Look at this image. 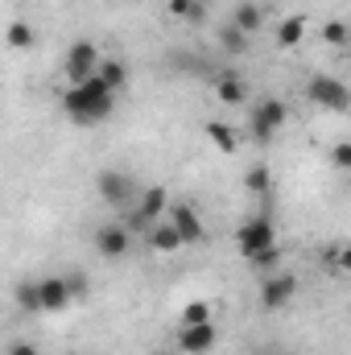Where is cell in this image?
<instances>
[{
    "mask_svg": "<svg viewBox=\"0 0 351 355\" xmlns=\"http://www.w3.org/2000/svg\"><path fill=\"white\" fill-rule=\"evenodd\" d=\"M306 99L327 107V112H348L351 107V91L343 87V79H331V75H314L306 83Z\"/></svg>",
    "mask_w": 351,
    "mask_h": 355,
    "instance_id": "7a4b0ae2",
    "label": "cell"
},
{
    "mask_svg": "<svg viewBox=\"0 0 351 355\" xmlns=\"http://www.w3.org/2000/svg\"><path fill=\"white\" fill-rule=\"evenodd\" d=\"M8 355H37V347H33V343H12Z\"/></svg>",
    "mask_w": 351,
    "mask_h": 355,
    "instance_id": "f1b7e54d",
    "label": "cell"
},
{
    "mask_svg": "<svg viewBox=\"0 0 351 355\" xmlns=\"http://www.w3.org/2000/svg\"><path fill=\"white\" fill-rule=\"evenodd\" d=\"M215 95H219V103H244L248 87H244V79L236 71H219L215 75Z\"/></svg>",
    "mask_w": 351,
    "mask_h": 355,
    "instance_id": "5bb4252c",
    "label": "cell"
},
{
    "mask_svg": "<svg viewBox=\"0 0 351 355\" xmlns=\"http://www.w3.org/2000/svg\"><path fill=\"white\" fill-rule=\"evenodd\" d=\"M194 322H211V306L207 302H186L182 306V327H194Z\"/></svg>",
    "mask_w": 351,
    "mask_h": 355,
    "instance_id": "cb8c5ba5",
    "label": "cell"
},
{
    "mask_svg": "<svg viewBox=\"0 0 351 355\" xmlns=\"http://www.w3.org/2000/svg\"><path fill=\"white\" fill-rule=\"evenodd\" d=\"M170 12H174L178 21H190V25H198L207 17V8L198 0H170Z\"/></svg>",
    "mask_w": 351,
    "mask_h": 355,
    "instance_id": "7402d4cb",
    "label": "cell"
},
{
    "mask_svg": "<svg viewBox=\"0 0 351 355\" xmlns=\"http://www.w3.org/2000/svg\"><path fill=\"white\" fill-rule=\"evenodd\" d=\"M95 252H99L103 261H120V257L128 252V227H124V223H103V227L95 232Z\"/></svg>",
    "mask_w": 351,
    "mask_h": 355,
    "instance_id": "8fae6325",
    "label": "cell"
},
{
    "mask_svg": "<svg viewBox=\"0 0 351 355\" xmlns=\"http://www.w3.org/2000/svg\"><path fill=\"white\" fill-rule=\"evenodd\" d=\"M331 162H335L339 170H351V141H339V145L331 149Z\"/></svg>",
    "mask_w": 351,
    "mask_h": 355,
    "instance_id": "83f0119b",
    "label": "cell"
},
{
    "mask_svg": "<svg viewBox=\"0 0 351 355\" xmlns=\"http://www.w3.org/2000/svg\"><path fill=\"white\" fill-rule=\"evenodd\" d=\"M273 244H277V232H273V219H268V215H252V219H244L240 232H236V248H240V257H252V252L273 248Z\"/></svg>",
    "mask_w": 351,
    "mask_h": 355,
    "instance_id": "277c9868",
    "label": "cell"
},
{
    "mask_svg": "<svg viewBox=\"0 0 351 355\" xmlns=\"http://www.w3.org/2000/svg\"><path fill=\"white\" fill-rule=\"evenodd\" d=\"M67 355H75V352H67Z\"/></svg>",
    "mask_w": 351,
    "mask_h": 355,
    "instance_id": "f546056e",
    "label": "cell"
},
{
    "mask_svg": "<svg viewBox=\"0 0 351 355\" xmlns=\"http://www.w3.org/2000/svg\"><path fill=\"white\" fill-rule=\"evenodd\" d=\"M166 207H170V194H166V186H149V190L141 194V202H137L132 227H137V232H145L149 223H157V219L166 215Z\"/></svg>",
    "mask_w": 351,
    "mask_h": 355,
    "instance_id": "30bf717a",
    "label": "cell"
},
{
    "mask_svg": "<svg viewBox=\"0 0 351 355\" xmlns=\"http://www.w3.org/2000/svg\"><path fill=\"white\" fill-rule=\"evenodd\" d=\"M232 25H236L240 33H248V37H252V33L264 25V17H261V8H257L252 0H240V4H236V17H232Z\"/></svg>",
    "mask_w": 351,
    "mask_h": 355,
    "instance_id": "2e32d148",
    "label": "cell"
},
{
    "mask_svg": "<svg viewBox=\"0 0 351 355\" xmlns=\"http://www.w3.org/2000/svg\"><path fill=\"white\" fill-rule=\"evenodd\" d=\"M145 236H149L153 252H162V257H170V252H178V248H182V240H178V232H174V223H170V219L149 223V227H145Z\"/></svg>",
    "mask_w": 351,
    "mask_h": 355,
    "instance_id": "4fadbf2b",
    "label": "cell"
},
{
    "mask_svg": "<svg viewBox=\"0 0 351 355\" xmlns=\"http://www.w3.org/2000/svg\"><path fill=\"white\" fill-rule=\"evenodd\" d=\"M323 37H327L331 46H348V25H343V21H331V25L323 29Z\"/></svg>",
    "mask_w": 351,
    "mask_h": 355,
    "instance_id": "4316f807",
    "label": "cell"
},
{
    "mask_svg": "<svg viewBox=\"0 0 351 355\" xmlns=\"http://www.w3.org/2000/svg\"><path fill=\"white\" fill-rule=\"evenodd\" d=\"M268 186H273V178H268L264 166H252V170L244 174V190H248V194H268Z\"/></svg>",
    "mask_w": 351,
    "mask_h": 355,
    "instance_id": "603a6c76",
    "label": "cell"
},
{
    "mask_svg": "<svg viewBox=\"0 0 351 355\" xmlns=\"http://www.w3.org/2000/svg\"><path fill=\"white\" fill-rule=\"evenodd\" d=\"M285 103L281 99H261V103H252V116H248V128H252V137L257 141H273L281 128H285Z\"/></svg>",
    "mask_w": 351,
    "mask_h": 355,
    "instance_id": "5b68a950",
    "label": "cell"
},
{
    "mask_svg": "<svg viewBox=\"0 0 351 355\" xmlns=\"http://www.w3.org/2000/svg\"><path fill=\"white\" fill-rule=\"evenodd\" d=\"M62 281H67V293H71V302H75V297H87V277H83V272H67V277H62Z\"/></svg>",
    "mask_w": 351,
    "mask_h": 355,
    "instance_id": "484cf974",
    "label": "cell"
},
{
    "mask_svg": "<svg viewBox=\"0 0 351 355\" xmlns=\"http://www.w3.org/2000/svg\"><path fill=\"white\" fill-rule=\"evenodd\" d=\"M215 343H219V327L215 322H194V327L178 331V347L186 355H207Z\"/></svg>",
    "mask_w": 351,
    "mask_h": 355,
    "instance_id": "9c48e42d",
    "label": "cell"
},
{
    "mask_svg": "<svg viewBox=\"0 0 351 355\" xmlns=\"http://www.w3.org/2000/svg\"><path fill=\"white\" fill-rule=\"evenodd\" d=\"M207 137H211V145H215L219 153H236V149H240V137H236V128H232V124L211 120V124H207Z\"/></svg>",
    "mask_w": 351,
    "mask_h": 355,
    "instance_id": "e0dca14e",
    "label": "cell"
},
{
    "mask_svg": "<svg viewBox=\"0 0 351 355\" xmlns=\"http://www.w3.org/2000/svg\"><path fill=\"white\" fill-rule=\"evenodd\" d=\"M4 46H8V50H33V46H37L33 25H29V21H12V25L4 29Z\"/></svg>",
    "mask_w": 351,
    "mask_h": 355,
    "instance_id": "9a60e30c",
    "label": "cell"
},
{
    "mask_svg": "<svg viewBox=\"0 0 351 355\" xmlns=\"http://www.w3.org/2000/svg\"><path fill=\"white\" fill-rule=\"evenodd\" d=\"M298 293V277L285 272V268H273L268 277L261 281V306L264 310H285Z\"/></svg>",
    "mask_w": 351,
    "mask_h": 355,
    "instance_id": "8992f818",
    "label": "cell"
},
{
    "mask_svg": "<svg viewBox=\"0 0 351 355\" xmlns=\"http://www.w3.org/2000/svg\"><path fill=\"white\" fill-rule=\"evenodd\" d=\"M166 215H170V223H174V232H178L182 244H203L207 227H203V219H198V211H194L190 202H174V207H166Z\"/></svg>",
    "mask_w": 351,
    "mask_h": 355,
    "instance_id": "52a82bcc",
    "label": "cell"
},
{
    "mask_svg": "<svg viewBox=\"0 0 351 355\" xmlns=\"http://www.w3.org/2000/svg\"><path fill=\"white\" fill-rule=\"evenodd\" d=\"M116 107V91H108V83L99 75H87L83 83H71L62 95V112L75 120V124H103Z\"/></svg>",
    "mask_w": 351,
    "mask_h": 355,
    "instance_id": "6da1fadb",
    "label": "cell"
},
{
    "mask_svg": "<svg viewBox=\"0 0 351 355\" xmlns=\"http://www.w3.org/2000/svg\"><path fill=\"white\" fill-rule=\"evenodd\" d=\"M12 297H17V306H21L25 314H42V306H37V281H21V285L12 289Z\"/></svg>",
    "mask_w": 351,
    "mask_h": 355,
    "instance_id": "44dd1931",
    "label": "cell"
},
{
    "mask_svg": "<svg viewBox=\"0 0 351 355\" xmlns=\"http://www.w3.org/2000/svg\"><path fill=\"white\" fill-rule=\"evenodd\" d=\"M302 37H306V21L302 17H289V21L277 25V46L293 50V46H302Z\"/></svg>",
    "mask_w": 351,
    "mask_h": 355,
    "instance_id": "d6986e66",
    "label": "cell"
},
{
    "mask_svg": "<svg viewBox=\"0 0 351 355\" xmlns=\"http://www.w3.org/2000/svg\"><path fill=\"white\" fill-rule=\"evenodd\" d=\"M37 306H42V314H62V310L71 306L67 281H62V277H42V281H37Z\"/></svg>",
    "mask_w": 351,
    "mask_h": 355,
    "instance_id": "7c38bea8",
    "label": "cell"
},
{
    "mask_svg": "<svg viewBox=\"0 0 351 355\" xmlns=\"http://www.w3.org/2000/svg\"><path fill=\"white\" fill-rule=\"evenodd\" d=\"M219 50H228V54H244V50H248V33H240L236 25H223V29H219Z\"/></svg>",
    "mask_w": 351,
    "mask_h": 355,
    "instance_id": "ffe728a7",
    "label": "cell"
},
{
    "mask_svg": "<svg viewBox=\"0 0 351 355\" xmlns=\"http://www.w3.org/2000/svg\"><path fill=\"white\" fill-rule=\"evenodd\" d=\"M95 75L108 83V91H120L124 83H128V67H124L120 58H108V62H99V67H95Z\"/></svg>",
    "mask_w": 351,
    "mask_h": 355,
    "instance_id": "ac0fdd59",
    "label": "cell"
},
{
    "mask_svg": "<svg viewBox=\"0 0 351 355\" xmlns=\"http://www.w3.org/2000/svg\"><path fill=\"white\" fill-rule=\"evenodd\" d=\"M252 268H277L281 261V244H273V248H261V252H252V257H244Z\"/></svg>",
    "mask_w": 351,
    "mask_h": 355,
    "instance_id": "d4e9b609",
    "label": "cell"
},
{
    "mask_svg": "<svg viewBox=\"0 0 351 355\" xmlns=\"http://www.w3.org/2000/svg\"><path fill=\"white\" fill-rule=\"evenodd\" d=\"M95 190H99V198H103L108 207H116V211H128L132 198H137V182L128 174H120V170H103V174L95 178Z\"/></svg>",
    "mask_w": 351,
    "mask_h": 355,
    "instance_id": "3957f363",
    "label": "cell"
},
{
    "mask_svg": "<svg viewBox=\"0 0 351 355\" xmlns=\"http://www.w3.org/2000/svg\"><path fill=\"white\" fill-rule=\"evenodd\" d=\"M95 67H99V46L95 42H71V50H67V79L83 83L87 75H95Z\"/></svg>",
    "mask_w": 351,
    "mask_h": 355,
    "instance_id": "ba28073f",
    "label": "cell"
}]
</instances>
